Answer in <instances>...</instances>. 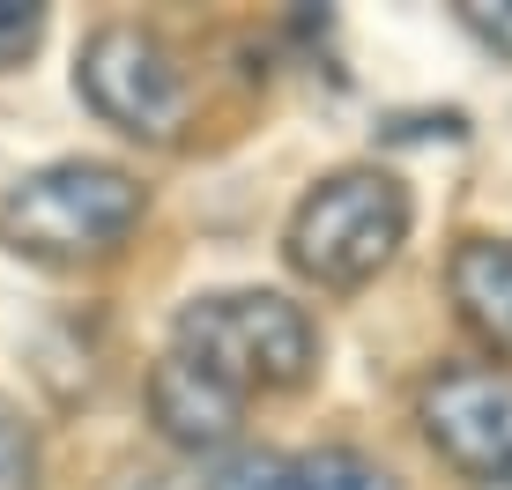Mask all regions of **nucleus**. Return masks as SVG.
Instances as JSON below:
<instances>
[{
	"label": "nucleus",
	"mask_w": 512,
	"mask_h": 490,
	"mask_svg": "<svg viewBox=\"0 0 512 490\" xmlns=\"http://www.w3.org/2000/svg\"><path fill=\"white\" fill-rule=\"evenodd\" d=\"M141 216H149V186L134 171L97 164V156H60L0 194V245L30 260H104L141 231Z\"/></svg>",
	"instance_id": "obj_1"
},
{
	"label": "nucleus",
	"mask_w": 512,
	"mask_h": 490,
	"mask_svg": "<svg viewBox=\"0 0 512 490\" xmlns=\"http://www.w3.org/2000/svg\"><path fill=\"white\" fill-rule=\"evenodd\" d=\"M409 245V194L394 171L379 164H349L327 171L305 201L290 208L282 253L305 283L320 290H364L372 275L394 268V253Z\"/></svg>",
	"instance_id": "obj_2"
},
{
	"label": "nucleus",
	"mask_w": 512,
	"mask_h": 490,
	"mask_svg": "<svg viewBox=\"0 0 512 490\" xmlns=\"http://www.w3.org/2000/svg\"><path fill=\"white\" fill-rule=\"evenodd\" d=\"M171 349L193 364H208L216 379L253 401V394H290L320 372V327L305 305H290L282 290H216L193 297L171 327Z\"/></svg>",
	"instance_id": "obj_3"
},
{
	"label": "nucleus",
	"mask_w": 512,
	"mask_h": 490,
	"mask_svg": "<svg viewBox=\"0 0 512 490\" xmlns=\"http://www.w3.org/2000/svg\"><path fill=\"white\" fill-rule=\"evenodd\" d=\"M75 90L104 127L149 149H171L193 119V75L149 23H97L75 52Z\"/></svg>",
	"instance_id": "obj_4"
},
{
	"label": "nucleus",
	"mask_w": 512,
	"mask_h": 490,
	"mask_svg": "<svg viewBox=\"0 0 512 490\" xmlns=\"http://www.w3.org/2000/svg\"><path fill=\"white\" fill-rule=\"evenodd\" d=\"M416 424L446 468L490 483L498 468H512V364H446V372H431L416 394Z\"/></svg>",
	"instance_id": "obj_5"
},
{
	"label": "nucleus",
	"mask_w": 512,
	"mask_h": 490,
	"mask_svg": "<svg viewBox=\"0 0 512 490\" xmlns=\"http://www.w3.org/2000/svg\"><path fill=\"white\" fill-rule=\"evenodd\" d=\"M149 424H156V439L179 446V453H223L245 424V394L231 379H216L208 364L164 349L149 364Z\"/></svg>",
	"instance_id": "obj_6"
},
{
	"label": "nucleus",
	"mask_w": 512,
	"mask_h": 490,
	"mask_svg": "<svg viewBox=\"0 0 512 490\" xmlns=\"http://www.w3.org/2000/svg\"><path fill=\"white\" fill-rule=\"evenodd\" d=\"M446 297L490 357L512 364V238H461L446 260Z\"/></svg>",
	"instance_id": "obj_7"
},
{
	"label": "nucleus",
	"mask_w": 512,
	"mask_h": 490,
	"mask_svg": "<svg viewBox=\"0 0 512 490\" xmlns=\"http://www.w3.org/2000/svg\"><path fill=\"white\" fill-rule=\"evenodd\" d=\"M297 490H401V483L357 446H320L297 461Z\"/></svg>",
	"instance_id": "obj_8"
},
{
	"label": "nucleus",
	"mask_w": 512,
	"mask_h": 490,
	"mask_svg": "<svg viewBox=\"0 0 512 490\" xmlns=\"http://www.w3.org/2000/svg\"><path fill=\"white\" fill-rule=\"evenodd\" d=\"M0 490H45V446L38 424L0 394Z\"/></svg>",
	"instance_id": "obj_9"
},
{
	"label": "nucleus",
	"mask_w": 512,
	"mask_h": 490,
	"mask_svg": "<svg viewBox=\"0 0 512 490\" xmlns=\"http://www.w3.org/2000/svg\"><path fill=\"white\" fill-rule=\"evenodd\" d=\"M45 38V8L38 0H0V75H15V67L38 52Z\"/></svg>",
	"instance_id": "obj_10"
},
{
	"label": "nucleus",
	"mask_w": 512,
	"mask_h": 490,
	"mask_svg": "<svg viewBox=\"0 0 512 490\" xmlns=\"http://www.w3.org/2000/svg\"><path fill=\"white\" fill-rule=\"evenodd\" d=\"M208 490H297V461H282V453H238L231 468H216Z\"/></svg>",
	"instance_id": "obj_11"
},
{
	"label": "nucleus",
	"mask_w": 512,
	"mask_h": 490,
	"mask_svg": "<svg viewBox=\"0 0 512 490\" xmlns=\"http://www.w3.org/2000/svg\"><path fill=\"white\" fill-rule=\"evenodd\" d=\"M468 23V38L483 52H498V60H512V0H453Z\"/></svg>",
	"instance_id": "obj_12"
},
{
	"label": "nucleus",
	"mask_w": 512,
	"mask_h": 490,
	"mask_svg": "<svg viewBox=\"0 0 512 490\" xmlns=\"http://www.w3.org/2000/svg\"><path fill=\"white\" fill-rule=\"evenodd\" d=\"M483 490H512V468H498V476H490Z\"/></svg>",
	"instance_id": "obj_13"
}]
</instances>
